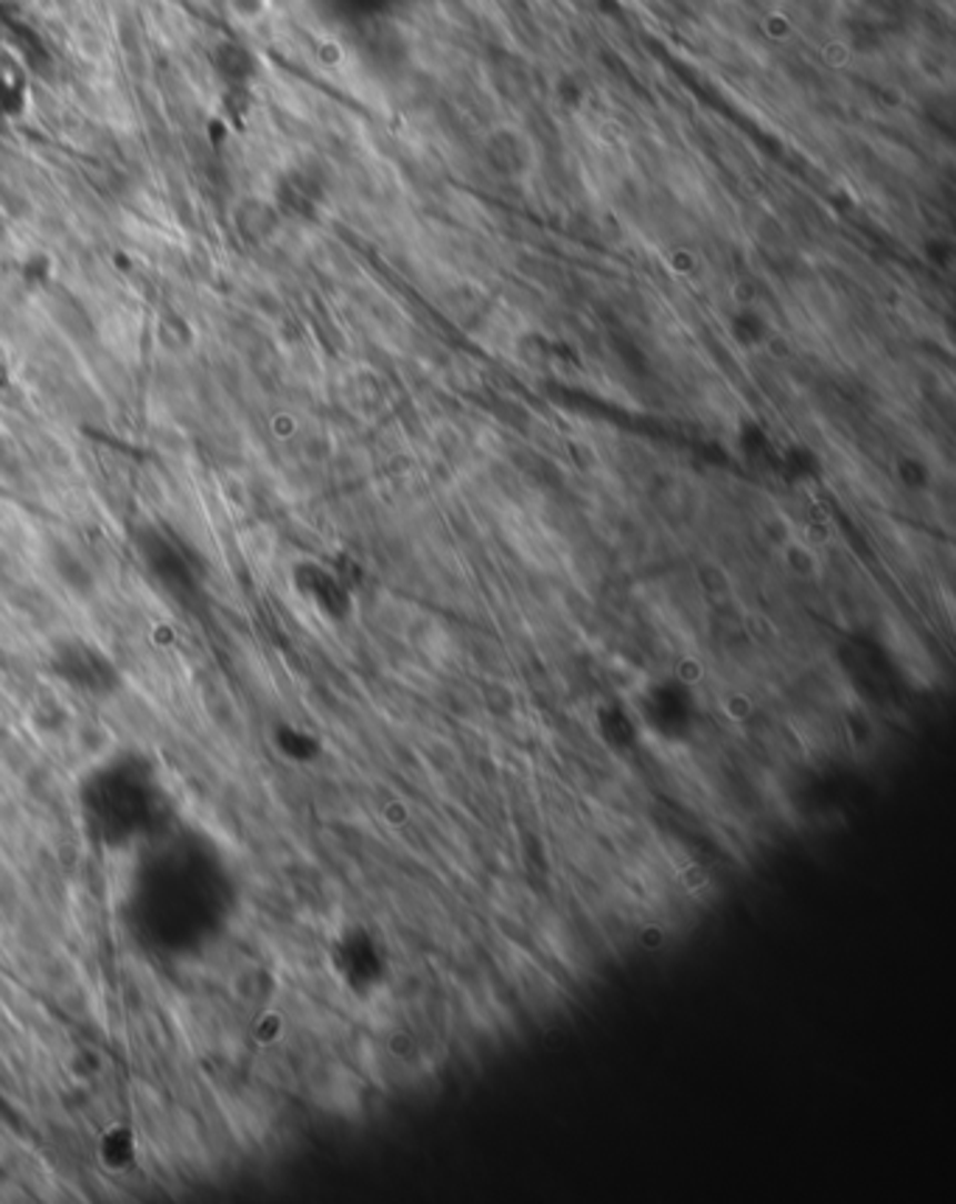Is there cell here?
<instances>
[{
  "label": "cell",
  "mask_w": 956,
  "mask_h": 1204,
  "mask_svg": "<svg viewBox=\"0 0 956 1204\" xmlns=\"http://www.w3.org/2000/svg\"><path fill=\"white\" fill-rule=\"evenodd\" d=\"M783 559L785 564L797 570L799 575H814L816 570H819V553L814 551V545H808L805 540H797V536H792V540L783 545Z\"/></svg>",
  "instance_id": "cell-1"
}]
</instances>
